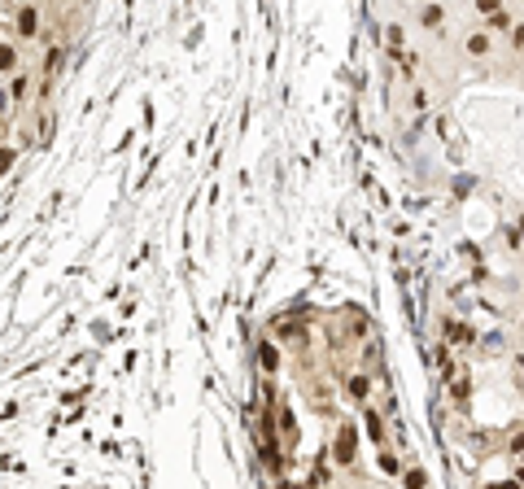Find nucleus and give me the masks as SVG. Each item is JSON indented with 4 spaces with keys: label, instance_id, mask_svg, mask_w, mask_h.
Listing matches in <instances>:
<instances>
[{
    "label": "nucleus",
    "instance_id": "f257e3e1",
    "mask_svg": "<svg viewBox=\"0 0 524 489\" xmlns=\"http://www.w3.org/2000/svg\"><path fill=\"white\" fill-rule=\"evenodd\" d=\"M14 27H18V40H40V31H44V14L31 5H18V18H14Z\"/></svg>",
    "mask_w": 524,
    "mask_h": 489
},
{
    "label": "nucleus",
    "instance_id": "f03ea898",
    "mask_svg": "<svg viewBox=\"0 0 524 489\" xmlns=\"http://www.w3.org/2000/svg\"><path fill=\"white\" fill-rule=\"evenodd\" d=\"M420 27L424 31H442L446 27V5L442 0H424L420 5Z\"/></svg>",
    "mask_w": 524,
    "mask_h": 489
},
{
    "label": "nucleus",
    "instance_id": "7ed1b4c3",
    "mask_svg": "<svg viewBox=\"0 0 524 489\" xmlns=\"http://www.w3.org/2000/svg\"><path fill=\"white\" fill-rule=\"evenodd\" d=\"M463 53H468V57H490V53H494V31H472V35H463Z\"/></svg>",
    "mask_w": 524,
    "mask_h": 489
},
{
    "label": "nucleus",
    "instance_id": "20e7f679",
    "mask_svg": "<svg viewBox=\"0 0 524 489\" xmlns=\"http://www.w3.org/2000/svg\"><path fill=\"white\" fill-rule=\"evenodd\" d=\"M62 62H66V49L62 44H49V49H44V66H40V83H53Z\"/></svg>",
    "mask_w": 524,
    "mask_h": 489
},
{
    "label": "nucleus",
    "instance_id": "39448f33",
    "mask_svg": "<svg viewBox=\"0 0 524 489\" xmlns=\"http://www.w3.org/2000/svg\"><path fill=\"white\" fill-rule=\"evenodd\" d=\"M385 44H389V57H402V49H407V31H402V22H389V27H385Z\"/></svg>",
    "mask_w": 524,
    "mask_h": 489
},
{
    "label": "nucleus",
    "instance_id": "423d86ee",
    "mask_svg": "<svg viewBox=\"0 0 524 489\" xmlns=\"http://www.w3.org/2000/svg\"><path fill=\"white\" fill-rule=\"evenodd\" d=\"M27 92H31V79L22 75V70H14V79H9V101L27 105Z\"/></svg>",
    "mask_w": 524,
    "mask_h": 489
},
{
    "label": "nucleus",
    "instance_id": "0eeeda50",
    "mask_svg": "<svg viewBox=\"0 0 524 489\" xmlns=\"http://www.w3.org/2000/svg\"><path fill=\"white\" fill-rule=\"evenodd\" d=\"M354 459V428L345 424L341 428V446H337V463H350Z\"/></svg>",
    "mask_w": 524,
    "mask_h": 489
},
{
    "label": "nucleus",
    "instance_id": "6e6552de",
    "mask_svg": "<svg viewBox=\"0 0 524 489\" xmlns=\"http://www.w3.org/2000/svg\"><path fill=\"white\" fill-rule=\"evenodd\" d=\"M22 62H18V49L14 44H0V75H14Z\"/></svg>",
    "mask_w": 524,
    "mask_h": 489
},
{
    "label": "nucleus",
    "instance_id": "1a4fd4ad",
    "mask_svg": "<svg viewBox=\"0 0 524 489\" xmlns=\"http://www.w3.org/2000/svg\"><path fill=\"white\" fill-rule=\"evenodd\" d=\"M511 22H516V18H511L507 9H494V14H490V27H485V31H494V35H507V31H511Z\"/></svg>",
    "mask_w": 524,
    "mask_h": 489
},
{
    "label": "nucleus",
    "instance_id": "9d476101",
    "mask_svg": "<svg viewBox=\"0 0 524 489\" xmlns=\"http://www.w3.org/2000/svg\"><path fill=\"white\" fill-rule=\"evenodd\" d=\"M507 49H511V53H524V22H511V31H507Z\"/></svg>",
    "mask_w": 524,
    "mask_h": 489
},
{
    "label": "nucleus",
    "instance_id": "9b49d317",
    "mask_svg": "<svg viewBox=\"0 0 524 489\" xmlns=\"http://www.w3.org/2000/svg\"><path fill=\"white\" fill-rule=\"evenodd\" d=\"M258 363H262V367H267V372H276V350H271V345H267V341H262V345H258Z\"/></svg>",
    "mask_w": 524,
    "mask_h": 489
},
{
    "label": "nucleus",
    "instance_id": "f8f14e48",
    "mask_svg": "<svg viewBox=\"0 0 524 489\" xmlns=\"http://www.w3.org/2000/svg\"><path fill=\"white\" fill-rule=\"evenodd\" d=\"M350 389H354V398H367V393H372V380H367V376H350Z\"/></svg>",
    "mask_w": 524,
    "mask_h": 489
},
{
    "label": "nucleus",
    "instance_id": "ddd939ff",
    "mask_svg": "<svg viewBox=\"0 0 524 489\" xmlns=\"http://www.w3.org/2000/svg\"><path fill=\"white\" fill-rule=\"evenodd\" d=\"M53 131H57L53 118H40V145H49V140H53Z\"/></svg>",
    "mask_w": 524,
    "mask_h": 489
},
{
    "label": "nucleus",
    "instance_id": "4468645a",
    "mask_svg": "<svg viewBox=\"0 0 524 489\" xmlns=\"http://www.w3.org/2000/svg\"><path fill=\"white\" fill-rule=\"evenodd\" d=\"M507 450H511V455H524V433H511V441H507Z\"/></svg>",
    "mask_w": 524,
    "mask_h": 489
},
{
    "label": "nucleus",
    "instance_id": "2eb2a0df",
    "mask_svg": "<svg viewBox=\"0 0 524 489\" xmlns=\"http://www.w3.org/2000/svg\"><path fill=\"white\" fill-rule=\"evenodd\" d=\"M476 9H481V14H494V9H503V0H476Z\"/></svg>",
    "mask_w": 524,
    "mask_h": 489
},
{
    "label": "nucleus",
    "instance_id": "dca6fc26",
    "mask_svg": "<svg viewBox=\"0 0 524 489\" xmlns=\"http://www.w3.org/2000/svg\"><path fill=\"white\" fill-rule=\"evenodd\" d=\"M503 5H516V0H503Z\"/></svg>",
    "mask_w": 524,
    "mask_h": 489
}]
</instances>
